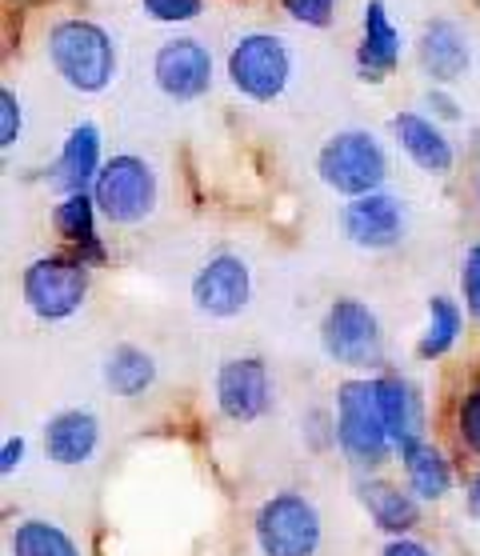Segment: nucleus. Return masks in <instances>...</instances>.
I'll use <instances>...</instances> for the list:
<instances>
[{"instance_id":"f257e3e1","label":"nucleus","mask_w":480,"mask_h":556,"mask_svg":"<svg viewBox=\"0 0 480 556\" xmlns=\"http://www.w3.org/2000/svg\"><path fill=\"white\" fill-rule=\"evenodd\" d=\"M49 61L68 89L104 92L116 76L113 37L92 21H61L49 28Z\"/></svg>"},{"instance_id":"f03ea898","label":"nucleus","mask_w":480,"mask_h":556,"mask_svg":"<svg viewBox=\"0 0 480 556\" xmlns=\"http://www.w3.org/2000/svg\"><path fill=\"white\" fill-rule=\"evenodd\" d=\"M337 441L341 453L361 468H377L389 460L392 437L380 413L377 380H344L337 389Z\"/></svg>"},{"instance_id":"7ed1b4c3","label":"nucleus","mask_w":480,"mask_h":556,"mask_svg":"<svg viewBox=\"0 0 480 556\" xmlns=\"http://www.w3.org/2000/svg\"><path fill=\"white\" fill-rule=\"evenodd\" d=\"M316 173L332 192L356 201V197L380 192V185L389 177V156H384V149H380V140L372 132L349 128V132L329 137V144L316 156Z\"/></svg>"},{"instance_id":"20e7f679","label":"nucleus","mask_w":480,"mask_h":556,"mask_svg":"<svg viewBox=\"0 0 480 556\" xmlns=\"http://www.w3.org/2000/svg\"><path fill=\"white\" fill-rule=\"evenodd\" d=\"M92 201L101 208L104 220L113 225H140L144 216H152L156 201H161V185L152 173L149 161H140L132 152H121L113 161H104L92 185Z\"/></svg>"},{"instance_id":"39448f33","label":"nucleus","mask_w":480,"mask_h":556,"mask_svg":"<svg viewBox=\"0 0 480 556\" xmlns=\"http://www.w3.org/2000/svg\"><path fill=\"white\" fill-rule=\"evenodd\" d=\"M228 80L240 97L256 104L277 101L292 80V52L273 33H249L228 52Z\"/></svg>"},{"instance_id":"423d86ee","label":"nucleus","mask_w":480,"mask_h":556,"mask_svg":"<svg viewBox=\"0 0 480 556\" xmlns=\"http://www.w3.org/2000/svg\"><path fill=\"white\" fill-rule=\"evenodd\" d=\"M256 544L265 556H313L320 548V513L308 496L277 493L256 513Z\"/></svg>"},{"instance_id":"0eeeda50","label":"nucleus","mask_w":480,"mask_h":556,"mask_svg":"<svg viewBox=\"0 0 480 556\" xmlns=\"http://www.w3.org/2000/svg\"><path fill=\"white\" fill-rule=\"evenodd\" d=\"M320 344L325 353L344 368H368L380 365L384 356V337H380V320L365 301H332L320 325Z\"/></svg>"},{"instance_id":"6e6552de","label":"nucleus","mask_w":480,"mask_h":556,"mask_svg":"<svg viewBox=\"0 0 480 556\" xmlns=\"http://www.w3.org/2000/svg\"><path fill=\"white\" fill-rule=\"evenodd\" d=\"M89 296L85 261L68 256H40L25 268V304L40 320H68Z\"/></svg>"},{"instance_id":"1a4fd4ad","label":"nucleus","mask_w":480,"mask_h":556,"mask_svg":"<svg viewBox=\"0 0 480 556\" xmlns=\"http://www.w3.org/2000/svg\"><path fill=\"white\" fill-rule=\"evenodd\" d=\"M152 80L173 101H201L213 85V52L192 37L165 40L152 56Z\"/></svg>"},{"instance_id":"9d476101","label":"nucleus","mask_w":480,"mask_h":556,"mask_svg":"<svg viewBox=\"0 0 480 556\" xmlns=\"http://www.w3.org/2000/svg\"><path fill=\"white\" fill-rule=\"evenodd\" d=\"M253 296V273L249 265L232 253H220L213 261H204L201 273L192 277V301L197 308L216 320H228V316H237L244 304Z\"/></svg>"},{"instance_id":"9b49d317","label":"nucleus","mask_w":480,"mask_h":556,"mask_svg":"<svg viewBox=\"0 0 480 556\" xmlns=\"http://www.w3.org/2000/svg\"><path fill=\"white\" fill-rule=\"evenodd\" d=\"M268 401H273V384H268V368L256 356H237L225 361L216 372V405L228 420L249 425V420L265 417Z\"/></svg>"},{"instance_id":"f8f14e48","label":"nucleus","mask_w":480,"mask_h":556,"mask_svg":"<svg viewBox=\"0 0 480 556\" xmlns=\"http://www.w3.org/2000/svg\"><path fill=\"white\" fill-rule=\"evenodd\" d=\"M341 228L356 249H368V253L392 249V244L405 237V204L396 201V197H389V192L356 197L353 204H344Z\"/></svg>"},{"instance_id":"ddd939ff","label":"nucleus","mask_w":480,"mask_h":556,"mask_svg":"<svg viewBox=\"0 0 480 556\" xmlns=\"http://www.w3.org/2000/svg\"><path fill=\"white\" fill-rule=\"evenodd\" d=\"M101 448V420L89 408H64L45 425V453L52 465L76 468Z\"/></svg>"},{"instance_id":"4468645a","label":"nucleus","mask_w":480,"mask_h":556,"mask_svg":"<svg viewBox=\"0 0 480 556\" xmlns=\"http://www.w3.org/2000/svg\"><path fill=\"white\" fill-rule=\"evenodd\" d=\"M101 132L97 125H76L68 137H64V149L56 156V165L49 168L52 177L49 185L52 189H61L64 197H73V192H89L97 185V173H101Z\"/></svg>"},{"instance_id":"2eb2a0df","label":"nucleus","mask_w":480,"mask_h":556,"mask_svg":"<svg viewBox=\"0 0 480 556\" xmlns=\"http://www.w3.org/2000/svg\"><path fill=\"white\" fill-rule=\"evenodd\" d=\"M377 396L396 453H408L413 444L425 441V405L405 377H377Z\"/></svg>"},{"instance_id":"dca6fc26","label":"nucleus","mask_w":480,"mask_h":556,"mask_svg":"<svg viewBox=\"0 0 480 556\" xmlns=\"http://www.w3.org/2000/svg\"><path fill=\"white\" fill-rule=\"evenodd\" d=\"M401 61V33L389 21L384 0H368L365 21H361V49H356V68L365 80H384Z\"/></svg>"},{"instance_id":"f3484780","label":"nucleus","mask_w":480,"mask_h":556,"mask_svg":"<svg viewBox=\"0 0 480 556\" xmlns=\"http://www.w3.org/2000/svg\"><path fill=\"white\" fill-rule=\"evenodd\" d=\"M392 132H396L401 149L413 156V165H417V168H425V173H437V177L453 173V161H456L453 140L444 137V132L432 125L429 116L401 113L396 121H392Z\"/></svg>"},{"instance_id":"a211bd4d","label":"nucleus","mask_w":480,"mask_h":556,"mask_svg":"<svg viewBox=\"0 0 480 556\" xmlns=\"http://www.w3.org/2000/svg\"><path fill=\"white\" fill-rule=\"evenodd\" d=\"M356 501L365 505V513L372 517L380 532H392V536H405L408 529H417L420 505L417 496L396 489L389 481H361L356 484Z\"/></svg>"},{"instance_id":"6ab92c4d","label":"nucleus","mask_w":480,"mask_h":556,"mask_svg":"<svg viewBox=\"0 0 480 556\" xmlns=\"http://www.w3.org/2000/svg\"><path fill=\"white\" fill-rule=\"evenodd\" d=\"M420 64L432 80L441 85H453L460 80L468 68V40L465 33L453 25V21H432L420 33Z\"/></svg>"},{"instance_id":"aec40b11","label":"nucleus","mask_w":480,"mask_h":556,"mask_svg":"<svg viewBox=\"0 0 480 556\" xmlns=\"http://www.w3.org/2000/svg\"><path fill=\"white\" fill-rule=\"evenodd\" d=\"M405 460V472H408V489L420 496V501H441L449 493V484H453V468L444 460L441 448H432L429 441L413 444L408 453H401Z\"/></svg>"},{"instance_id":"412c9836","label":"nucleus","mask_w":480,"mask_h":556,"mask_svg":"<svg viewBox=\"0 0 480 556\" xmlns=\"http://www.w3.org/2000/svg\"><path fill=\"white\" fill-rule=\"evenodd\" d=\"M152 380H156V361L137 344H121L104 361V384L116 396H140L152 389Z\"/></svg>"},{"instance_id":"4be33fe9","label":"nucleus","mask_w":480,"mask_h":556,"mask_svg":"<svg viewBox=\"0 0 480 556\" xmlns=\"http://www.w3.org/2000/svg\"><path fill=\"white\" fill-rule=\"evenodd\" d=\"M97 201H92V192H73V197H64L61 204H56V232H61L64 241L80 244L85 253L92 256V261H101V244H97Z\"/></svg>"},{"instance_id":"5701e85b","label":"nucleus","mask_w":480,"mask_h":556,"mask_svg":"<svg viewBox=\"0 0 480 556\" xmlns=\"http://www.w3.org/2000/svg\"><path fill=\"white\" fill-rule=\"evenodd\" d=\"M9 553L13 556H80L76 541L61 525L52 520H21L13 532H9Z\"/></svg>"},{"instance_id":"b1692460","label":"nucleus","mask_w":480,"mask_h":556,"mask_svg":"<svg viewBox=\"0 0 480 556\" xmlns=\"http://www.w3.org/2000/svg\"><path fill=\"white\" fill-rule=\"evenodd\" d=\"M460 325H465V320H460V308H456L449 296H432L429 301V329H425V337H420L417 353L425 356V361L444 356L456 344V337H460Z\"/></svg>"},{"instance_id":"393cba45","label":"nucleus","mask_w":480,"mask_h":556,"mask_svg":"<svg viewBox=\"0 0 480 556\" xmlns=\"http://www.w3.org/2000/svg\"><path fill=\"white\" fill-rule=\"evenodd\" d=\"M140 9L161 21V25H185V21H197L204 9V0H140Z\"/></svg>"},{"instance_id":"a878e982","label":"nucleus","mask_w":480,"mask_h":556,"mask_svg":"<svg viewBox=\"0 0 480 556\" xmlns=\"http://www.w3.org/2000/svg\"><path fill=\"white\" fill-rule=\"evenodd\" d=\"M285 4V13L292 21H301V25H313V28H325L337 13V0H280Z\"/></svg>"},{"instance_id":"bb28decb","label":"nucleus","mask_w":480,"mask_h":556,"mask_svg":"<svg viewBox=\"0 0 480 556\" xmlns=\"http://www.w3.org/2000/svg\"><path fill=\"white\" fill-rule=\"evenodd\" d=\"M456 425H460V441H465L472 453H480V389H472L465 401H460Z\"/></svg>"},{"instance_id":"cd10ccee","label":"nucleus","mask_w":480,"mask_h":556,"mask_svg":"<svg viewBox=\"0 0 480 556\" xmlns=\"http://www.w3.org/2000/svg\"><path fill=\"white\" fill-rule=\"evenodd\" d=\"M21 140V101L13 97V89L0 92V144L13 149Z\"/></svg>"},{"instance_id":"c85d7f7f","label":"nucleus","mask_w":480,"mask_h":556,"mask_svg":"<svg viewBox=\"0 0 480 556\" xmlns=\"http://www.w3.org/2000/svg\"><path fill=\"white\" fill-rule=\"evenodd\" d=\"M460 285H465L468 313L477 316V325H480V244L465 256V273H460Z\"/></svg>"},{"instance_id":"c756f323","label":"nucleus","mask_w":480,"mask_h":556,"mask_svg":"<svg viewBox=\"0 0 480 556\" xmlns=\"http://www.w3.org/2000/svg\"><path fill=\"white\" fill-rule=\"evenodd\" d=\"M21 460H25V437H9L0 448V472L13 477V468H21Z\"/></svg>"},{"instance_id":"7c9ffc66","label":"nucleus","mask_w":480,"mask_h":556,"mask_svg":"<svg viewBox=\"0 0 480 556\" xmlns=\"http://www.w3.org/2000/svg\"><path fill=\"white\" fill-rule=\"evenodd\" d=\"M429 109L441 116V121H460V109H456V101H453V97H444L441 89L429 92Z\"/></svg>"},{"instance_id":"2f4dec72","label":"nucleus","mask_w":480,"mask_h":556,"mask_svg":"<svg viewBox=\"0 0 480 556\" xmlns=\"http://www.w3.org/2000/svg\"><path fill=\"white\" fill-rule=\"evenodd\" d=\"M380 556H432L425 544H417V541H408V536H396V541H389L384 544V553Z\"/></svg>"},{"instance_id":"473e14b6","label":"nucleus","mask_w":480,"mask_h":556,"mask_svg":"<svg viewBox=\"0 0 480 556\" xmlns=\"http://www.w3.org/2000/svg\"><path fill=\"white\" fill-rule=\"evenodd\" d=\"M468 513L480 520V472L472 477V481H468Z\"/></svg>"},{"instance_id":"72a5a7b5","label":"nucleus","mask_w":480,"mask_h":556,"mask_svg":"<svg viewBox=\"0 0 480 556\" xmlns=\"http://www.w3.org/2000/svg\"><path fill=\"white\" fill-rule=\"evenodd\" d=\"M477 192H480V185H477Z\"/></svg>"}]
</instances>
